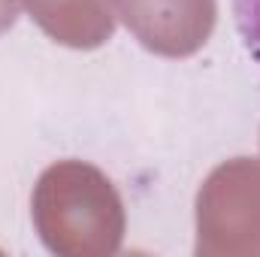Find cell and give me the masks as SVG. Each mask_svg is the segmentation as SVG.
Here are the masks:
<instances>
[{
  "instance_id": "cell-3",
  "label": "cell",
  "mask_w": 260,
  "mask_h": 257,
  "mask_svg": "<svg viewBox=\"0 0 260 257\" xmlns=\"http://www.w3.org/2000/svg\"><path fill=\"white\" fill-rule=\"evenodd\" d=\"M112 15L154 55H197L218 21L215 0H106Z\"/></svg>"
},
{
  "instance_id": "cell-6",
  "label": "cell",
  "mask_w": 260,
  "mask_h": 257,
  "mask_svg": "<svg viewBox=\"0 0 260 257\" xmlns=\"http://www.w3.org/2000/svg\"><path fill=\"white\" fill-rule=\"evenodd\" d=\"M21 0H0V34H6L15 21H18V12H21Z\"/></svg>"
},
{
  "instance_id": "cell-4",
  "label": "cell",
  "mask_w": 260,
  "mask_h": 257,
  "mask_svg": "<svg viewBox=\"0 0 260 257\" xmlns=\"http://www.w3.org/2000/svg\"><path fill=\"white\" fill-rule=\"evenodd\" d=\"M30 18L61 46L100 49L115 34V15L106 0H21Z\"/></svg>"
},
{
  "instance_id": "cell-2",
  "label": "cell",
  "mask_w": 260,
  "mask_h": 257,
  "mask_svg": "<svg viewBox=\"0 0 260 257\" xmlns=\"http://www.w3.org/2000/svg\"><path fill=\"white\" fill-rule=\"evenodd\" d=\"M197 254H260V160L221 164L197 194Z\"/></svg>"
},
{
  "instance_id": "cell-5",
  "label": "cell",
  "mask_w": 260,
  "mask_h": 257,
  "mask_svg": "<svg viewBox=\"0 0 260 257\" xmlns=\"http://www.w3.org/2000/svg\"><path fill=\"white\" fill-rule=\"evenodd\" d=\"M233 15L248 55L260 64V0H233Z\"/></svg>"
},
{
  "instance_id": "cell-1",
  "label": "cell",
  "mask_w": 260,
  "mask_h": 257,
  "mask_svg": "<svg viewBox=\"0 0 260 257\" xmlns=\"http://www.w3.org/2000/svg\"><path fill=\"white\" fill-rule=\"evenodd\" d=\"M40 239L52 254H115L124 239V203L115 185L85 160L52 164L30 197Z\"/></svg>"
}]
</instances>
